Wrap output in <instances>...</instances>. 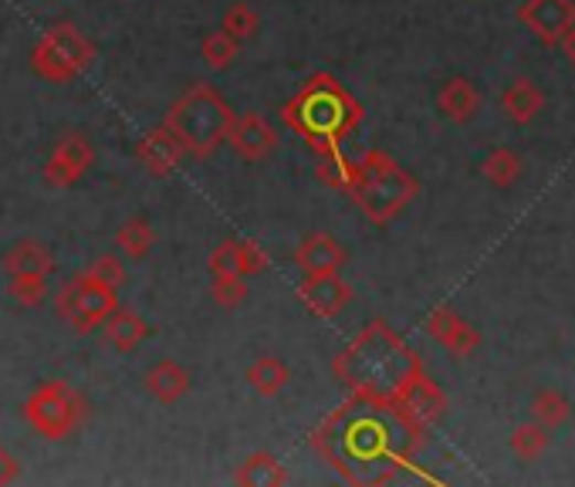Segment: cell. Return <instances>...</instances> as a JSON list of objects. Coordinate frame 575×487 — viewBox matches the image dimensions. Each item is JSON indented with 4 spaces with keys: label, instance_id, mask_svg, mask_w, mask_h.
I'll return each mask as SVG.
<instances>
[{
    "label": "cell",
    "instance_id": "1",
    "mask_svg": "<svg viewBox=\"0 0 575 487\" xmlns=\"http://www.w3.org/2000/svg\"><path fill=\"white\" fill-rule=\"evenodd\" d=\"M311 451H316L345 484L355 487H383L400 480V474L416 470V454L427 444V426L409 420L393 400L355 396L336 406L316 430H311ZM434 480L430 474H420Z\"/></svg>",
    "mask_w": 575,
    "mask_h": 487
},
{
    "label": "cell",
    "instance_id": "2",
    "mask_svg": "<svg viewBox=\"0 0 575 487\" xmlns=\"http://www.w3.org/2000/svg\"><path fill=\"white\" fill-rule=\"evenodd\" d=\"M416 372H424V362L409 349V342L386 321H370L365 329L332 359V375L339 383L370 400H393Z\"/></svg>",
    "mask_w": 575,
    "mask_h": 487
},
{
    "label": "cell",
    "instance_id": "3",
    "mask_svg": "<svg viewBox=\"0 0 575 487\" xmlns=\"http://www.w3.org/2000/svg\"><path fill=\"white\" fill-rule=\"evenodd\" d=\"M362 119V102L329 72H316L281 105V123L301 136L308 149H316V156L342 149Z\"/></svg>",
    "mask_w": 575,
    "mask_h": 487
},
{
    "label": "cell",
    "instance_id": "4",
    "mask_svg": "<svg viewBox=\"0 0 575 487\" xmlns=\"http://www.w3.org/2000/svg\"><path fill=\"white\" fill-rule=\"evenodd\" d=\"M420 183L383 149H365L355 159V180L345 197L362 210L370 224H390L416 200Z\"/></svg>",
    "mask_w": 575,
    "mask_h": 487
},
{
    "label": "cell",
    "instance_id": "5",
    "mask_svg": "<svg viewBox=\"0 0 575 487\" xmlns=\"http://www.w3.org/2000/svg\"><path fill=\"white\" fill-rule=\"evenodd\" d=\"M234 108L227 98L211 85V82H193L173 105L163 119V126L180 139L187 156L193 159H211L221 142H227Z\"/></svg>",
    "mask_w": 575,
    "mask_h": 487
},
{
    "label": "cell",
    "instance_id": "6",
    "mask_svg": "<svg viewBox=\"0 0 575 487\" xmlns=\"http://www.w3.org/2000/svg\"><path fill=\"white\" fill-rule=\"evenodd\" d=\"M24 420L31 423V430L41 433L44 441H68L72 433L88 420V403L72 383L51 379V383H41L28 396Z\"/></svg>",
    "mask_w": 575,
    "mask_h": 487
},
{
    "label": "cell",
    "instance_id": "7",
    "mask_svg": "<svg viewBox=\"0 0 575 487\" xmlns=\"http://www.w3.org/2000/svg\"><path fill=\"white\" fill-rule=\"evenodd\" d=\"M116 308H119L116 288H102L85 275L72 278L58 292V301H55L58 318H65L78 336H88L92 329H98V325L106 321Z\"/></svg>",
    "mask_w": 575,
    "mask_h": 487
},
{
    "label": "cell",
    "instance_id": "8",
    "mask_svg": "<svg viewBox=\"0 0 575 487\" xmlns=\"http://www.w3.org/2000/svg\"><path fill=\"white\" fill-rule=\"evenodd\" d=\"M92 162H95L92 142L82 133H68L55 142V149H51V156L44 162V183L58 187V190L75 187L88 173Z\"/></svg>",
    "mask_w": 575,
    "mask_h": 487
},
{
    "label": "cell",
    "instance_id": "9",
    "mask_svg": "<svg viewBox=\"0 0 575 487\" xmlns=\"http://www.w3.org/2000/svg\"><path fill=\"white\" fill-rule=\"evenodd\" d=\"M518 21L542 44L558 47L562 34L575 24V0H525L518 8Z\"/></svg>",
    "mask_w": 575,
    "mask_h": 487
},
{
    "label": "cell",
    "instance_id": "10",
    "mask_svg": "<svg viewBox=\"0 0 575 487\" xmlns=\"http://www.w3.org/2000/svg\"><path fill=\"white\" fill-rule=\"evenodd\" d=\"M427 336L434 342H440L454 359H470L481 349V332L447 305H440L427 315Z\"/></svg>",
    "mask_w": 575,
    "mask_h": 487
},
{
    "label": "cell",
    "instance_id": "11",
    "mask_svg": "<svg viewBox=\"0 0 575 487\" xmlns=\"http://www.w3.org/2000/svg\"><path fill=\"white\" fill-rule=\"evenodd\" d=\"M298 298L316 318H336L352 301V285L339 278V271H326V275H308L298 285Z\"/></svg>",
    "mask_w": 575,
    "mask_h": 487
},
{
    "label": "cell",
    "instance_id": "12",
    "mask_svg": "<svg viewBox=\"0 0 575 487\" xmlns=\"http://www.w3.org/2000/svg\"><path fill=\"white\" fill-rule=\"evenodd\" d=\"M214 278H244V275H260L268 267V254L257 241H224L206 257Z\"/></svg>",
    "mask_w": 575,
    "mask_h": 487
},
{
    "label": "cell",
    "instance_id": "13",
    "mask_svg": "<svg viewBox=\"0 0 575 487\" xmlns=\"http://www.w3.org/2000/svg\"><path fill=\"white\" fill-rule=\"evenodd\" d=\"M55 59L78 78L82 72H88V65L95 62V44L72 24V21H58L51 24L41 38H38Z\"/></svg>",
    "mask_w": 575,
    "mask_h": 487
},
{
    "label": "cell",
    "instance_id": "14",
    "mask_svg": "<svg viewBox=\"0 0 575 487\" xmlns=\"http://www.w3.org/2000/svg\"><path fill=\"white\" fill-rule=\"evenodd\" d=\"M227 142H231V149L241 159L260 162V159H268L278 149V133L271 129V123L265 116L244 113V116H234L231 133H227Z\"/></svg>",
    "mask_w": 575,
    "mask_h": 487
},
{
    "label": "cell",
    "instance_id": "15",
    "mask_svg": "<svg viewBox=\"0 0 575 487\" xmlns=\"http://www.w3.org/2000/svg\"><path fill=\"white\" fill-rule=\"evenodd\" d=\"M396 403L403 406V413L409 420H416L420 426H434L447 413V393L434 383L427 372H416L403 387V393L396 396Z\"/></svg>",
    "mask_w": 575,
    "mask_h": 487
},
{
    "label": "cell",
    "instance_id": "16",
    "mask_svg": "<svg viewBox=\"0 0 575 487\" xmlns=\"http://www.w3.org/2000/svg\"><path fill=\"white\" fill-rule=\"evenodd\" d=\"M136 156H139V162H142V167H146L152 177H170V173L180 167V162H183L187 149L180 146V139H177L167 126H156V129H149V133L139 139Z\"/></svg>",
    "mask_w": 575,
    "mask_h": 487
},
{
    "label": "cell",
    "instance_id": "17",
    "mask_svg": "<svg viewBox=\"0 0 575 487\" xmlns=\"http://www.w3.org/2000/svg\"><path fill=\"white\" fill-rule=\"evenodd\" d=\"M345 257H349L345 247L326 231L308 234L295 251V261H298V267L305 271V275H326V271H339L345 264Z\"/></svg>",
    "mask_w": 575,
    "mask_h": 487
},
{
    "label": "cell",
    "instance_id": "18",
    "mask_svg": "<svg viewBox=\"0 0 575 487\" xmlns=\"http://www.w3.org/2000/svg\"><path fill=\"white\" fill-rule=\"evenodd\" d=\"M146 393L156 400V403H163V406H173L180 403L187 393H190V372L177 362V359H160L149 372H146Z\"/></svg>",
    "mask_w": 575,
    "mask_h": 487
},
{
    "label": "cell",
    "instance_id": "19",
    "mask_svg": "<svg viewBox=\"0 0 575 487\" xmlns=\"http://www.w3.org/2000/svg\"><path fill=\"white\" fill-rule=\"evenodd\" d=\"M4 271L11 278H24V282H47L51 271H55V257L41 241H21L8 251L4 257Z\"/></svg>",
    "mask_w": 575,
    "mask_h": 487
},
{
    "label": "cell",
    "instance_id": "20",
    "mask_svg": "<svg viewBox=\"0 0 575 487\" xmlns=\"http://www.w3.org/2000/svg\"><path fill=\"white\" fill-rule=\"evenodd\" d=\"M437 105H440V113L450 123L464 126V123H470V119L481 113V92H478V85L470 82V78H450V82L440 85Z\"/></svg>",
    "mask_w": 575,
    "mask_h": 487
},
{
    "label": "cell",
    "instance_id": "21",
    "mask_svg": "<svg viewBox=\"0 0 575 487\" xmlns=\"http://www.w3.org/2000/svg\"><path fill=\"white\" fill-rule=\"evenodd\" d=\"M542 108H545V92L532 78H514L501 95V113L518 126H529L532 119H539Z\"/></svg>",
    "mask_w": 575,
    "mask_h": 487
},
{
    "label": "cell",
    "instance_id": "22",
    "mask_svg": "<svg viewBox=\"0 0 575 487\" xmlns=\"http://www.w3.org/2000/svg\"><path fill=\"white\" fill-rule=\"evenodd\" d=\"M291 480V474L285 470V464L268 454V451H254L247 454L237 470H234V484L241 487H285Z\"/></svg>",
    "mask_w": 575,
    "mask_h": 487
},
{
    "label": "cell",
    "instance_id": "23",
    "mask_svg": "<svg viewBox=\"0 0 575 487\" xmlns=\"http://www.w3.org/2000/svg\"><path fill=\"white\" fill-rule=\"evenodd\" d=\"M102 329H106L109 346H116L119 352H136L149 339V325L129 308H116L106 321H102Z\"/></svg>",
    "mask_w": 575,
    "mask_h": 487
},
{
    "label": "cell",
    "instance_id": "24",
    "mask_svg": "<svg viewBox=\"0 0 575 487\" xmlns=\"http://www.w3.org/2000/svg\"><path fill=\"white\" fill-rule=\"evenodd\" d=\"M288 379H291V372L278 356H257L254 366L247 369V383L254 387V393L268 396V400L278 396L288 387Z\"/></svg>",
    "mask_w": 575,
    "mask_h": 487
},
{
    "label": "cell",
    "instance_id": "25",
    "mask_svg": "<svg viewBox=\"0 0 575 487\" xmlns=\"http://www.w3.org/2000/svg\"><path fill=\"white\" fill-rule=\"evenodd\" d=\"M521 156L514 152V149H508V146H498V149H491L485 159H481V177L491 183V187H498V190H508V187H514L518 180H521Z\"/></svg>",
    "mask_w": 575,
    "mask_h": 487
},
{
    "label": "cell",
    "instance_id": "26",
    "mask_svg": "<svg viewBox=\"0 0 575 487\" xmlns=\"http://www.w3.org/2000/svg\"><path fill=\"white\" fill-rule=\"evenodd\" d=\"M508 444H511V451H514L518 460H529V464H532V460H539V457L549 451V444H552V430H545V426L535 423V420L518 423V426L511 430Z\"/></svg>",
    "mask_w": 575,
    "mask_h": 487
},
{
    "label": "cell",
    "instance_id": "27",
    "mask_svg": "<svg viewBox=\"0 0 575 487\" xmlns=\"http://www.w3.org/2000/svg\"><path fill=\"white\" fill-rule=\"evenodd\" d=\"M237 54H241V41L231 38L224 28H221V31H211V34H206V38L200 41V59H203V65L211 68V72L231 68Z\"/></svg>",
    "mask_w": 575,
    "mask_h": 487
},
{
    "label": "cell",
    "instance_id": "28",
    "mask_svg": "<svg viewBox=\"0 0 575 487\" xmlns=\"http://www.w3.org/2000/svg\"><path fill=\"white\" fill-rule=\"evenodd\" d=\"M532 420L542 423L545 430H558L572 420V403L558 390H539L532 400Z\"/></svg>",
    "mask_w": 575,
    "mask_h": 487
},
{
    "label": "cell",
    "instance_id": "29",
    "mask_svg": "<svg viewBox=\"0 0 575 487\" xmlns=\"http://www.w3.org/2000/svg\"><path fill=\"white\" fill-rule=\"evenodd\" d=\"M316 177H319V183H326L329 190L345 193V190L352 187V180H355V159H349L342 149L322 152V156H319V167H316Z\"/></svg>",
    "mask_w": 575,
    "mask_h": 487
},
{
    "label": "cell",
    "instance_id": "30",
    "mask_svg": "<svg viewBox=\"0 0 575 487\" xmlns=\"http://www.w3.org/2000/svg\"><path fill=\"white\" fill-rule=\"evenodd\" d=\"M152 244H156V231H152V224L146 221V216H129L116 234V247L132 261L146 257L152 251Z\"/></svg>",
    "mask_w": 575,
    "mask_h": 487
},
{
    "label": "cell",
    "instance_id": "31",
    "mask_svg": "<svg viewBox=\"0 0 575 487\" xmlns=\"http://www.w3.org/2000/svg\"><path fill=\"white\" fill-rule=\"evenodd\" d=\"M31 72L38 75V78H44V82H55V85H65V82H75V75L55 59V54H51L41 41L34 44V51H31Z\"/></svg>",
    "mask_w": 575,
    "mask_h": 487
},
{
    "label": "cell",
    "instance_id": "32",
    "mask_svg": "<svg viewBox=\"0 0 575 487\" xmlns=\"http://www.w3.org/2000/svg\"><path fill=\"white\" fill-rule=\"evenodd\" d=\"M85 278H92L102 288H119L126 285V264L116 254H102L92 261V267L85 271Z\"/></svg>",
    "mask_w": 575,
    "mask_h": 487
},
{
    "label": "cell",
    "instance_id": "33",
    "mask_svg": "<svg viewBox=\"0 0 575 487\" xmlns=\"http://www.w3.org/2000/svg\"><path fill=\"white\" fill-rule=\"evenodd\" d=\"M231 38H237V41H247V38H254L257 34V28H260V18H257V11L254 8H247V4H234V8H227V14H224V24H221Z\"/></svg>",
    "mask_w": 575,
    "mask_h": 487
},
{
    "label": "cell",
    "instance_id": "34",
    "mask_svg": "<svg viewBox=\"0 0 575 487\" xmlns=\"http://www.w3.org/2000/svg\"><path fill=\"white\" fill-rule=\"evenodd\" d=\"M8 295L24 305V308H38L47 298V282H24V278H11L8 282Z\"/></svg>",
    "mask_w": 575,
    "mask_h": 487
},
{
    "label": "cell",
    "instance_id": "35",
    "mask_svg": "<svg viewBox=\"0 0 575 487\" xmlns=\"http://www.w3.org/2000/svg\"><path fill=\"white\" fill-rule=\"evenodd\" d=\"M211 298H214L221 308H237V305L247 298V285H244V278H214Z\"/></svg>",
    "mask_w": 575,
    "mask_h": 487
},
{
    "label": "cell",
    "instance_id": "36",
    "mask_svg": "<svg viewBox=\"0 0 575 487\" xmlns=\"http://www.w3.org/2000/svg\"><path fill=\"white\" fill-rule=\"evenodd\" d=\"M14 480H21V460L8 447H0V487H8Z\"/></svg>",
    "mask_w": 575,
    "mask_h": 487
},
{
    "label": "cell",
    "instance_id": "37",
    "mask_svg": "<svg viewBox=\"0 0 575 487\" xmlns=\"http://www.w3.org/2000/svg\"><path fill=\"white\" fill-rule=\"evenodd\" d=\"M558 47H562V54H565V62L575 68V24L562 34V41H558Z\"/></svg>",
    "mask_w": 575,
    "mask_h": 487
}]
</instances>
